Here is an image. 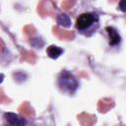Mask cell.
Here are the masks:
<instances>
[{
  "instance_id": "1",
  "label": "cell",
  "mask_w": 126,
  "mask_h": 126,
  "mask_svg": "<svg viewBox=\"0 0 126 126\" xmlns=\"http://www.w3.org/2000/svg\"><path fill=\"white\" fill-rule=\"evenodd\" d=\"M77 30L86 35H90L98 28V16L95 13H83L76 20Z\"/></svg>"
},
{
  "instance_id": "2",
  "label": "cell",
  "mask_w": 126,
  "mask_h": 126,
  "mask_svg": "<svg viewBox=\"0 0 126 126\" xmlns=\"http://www.w3.org/2000/svg\"><path fill=\"white\" fill-rule=\"evenodd\" d=\"M57 85L61 90V92L67 94H73L79 87L77 78L72 73L66 70L62 71L59 74L57 79Z\"/></svg>"
},
{
  "instance_id": "3",
  "label": "cell",
  "mask_w": 126,
  "mask_h": 126,
  "mask_svg": "<svg viewBox=\"0 0 126 126\" xmlns=\"http://www.w3.org/2000/svg\"><path fill=\"white\" fill-rule=\"evenodd\" d=\"M4 117H5L6 121L13 126H22V125L26 124V120L24 118H21L17 114L12 113V112H6L4 114Z\"/></svg>"
},
{
  "instance_id": "4",
  "label": "cell",
  "mask_w": 126,
  "mask_h": 126,
  "mask_svg": "<svg viewBox=\"0 0 126 126\" xmlns=\"http://www.w3.org/2000/svg\"><path fill=\"white\" fill-rule=\"evenodd\" d=\"M105 31L107 32L108 35H109V44L111 46H114V45H117L119 42H120V35L118 33V32L112 28V27H107L105 29Z\"/></svg>"
},
{
  "instance_id": "5",
  "label": "cell",
  "mask_w": 126,
  "mask_h": 126,
  "mask_svg": "<svg viewBox=\"0 0 126 126\" xmlns=\"http://www.w3.org/2000/svg\"><path fill=\"white\" fill-rule=\"evenodd\" d=\"M46 53H47V55H48L50 58L56 59V58H58V57L63 53V49L60 48L59 46H56V45H50V46L47 47Z\"/></svg>"
},
{
  "instance_id": "6",
  "label": "cell",
  "mask_w": 126,
  "mask_h": 126,
  "mask_svg": "<svg viewBox=\"0 0 126 126\" xmlns=\"http://www.w3.org/2000/svg\"><path fill=\"white\" fill-rule=\"evenodd\" d=\"M57 24L64 28H69L71 26V19L66 14H60L57 17Z\"/></svg>"
},
{
  "instance_id": "7",
  "label": "cell",
  "mask_w": 126,
  "mask_h": 126,
  "mask_svg": "<svg viewBox=\"0 0 126 126\" xmlns=\"http://www.w3.org/2000/svg\"><path fill=\"white\" fill-rule=\"evenodd\" d=\"M125 1H126V0H121L120 3H119V8H120V10H121L122 12H125V10H126V9H125V8H126V7H125Z\"/></svg>"
},
{
  "instance_id": "8",
  "label": "cell",
  "mask_w": 126,
  "mask_h": 126,
  "mask_svg": "<svg viewBox=\"0 0 126 126\" xmlns=\"http://www.w3.org/2000/svg\"><path fill=\"white\" fill-rule=\"evenodd\" d=\"M3 79H4V75L3 74H0V83H2Z\"/></svg>"
}]
</instances>
